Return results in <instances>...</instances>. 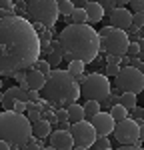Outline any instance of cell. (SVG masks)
Wrapping results in <instances>:
<instances>
[{
    "instance_id": "cell-4",
    "label": "cell",
    "mask_w": 144,
    "mask_h": 150,
    "mask_svg": "<svg viewBox=\"0 0 144 150\" xmlns=\"http://www.w3.org/2000/svg\"><path fill=\"white\" fill-rule=\"evenodd\" d=\"M34 128L30 118L24 112L16 110H4L0 112V138L8 140L14 148H20L32 138Z\"/></svg>"
},
{
    "instance_id": "cell-10",
    "label": "cell",
    "mask_w": 144,
    "mask_h": 150,
    "mask_svg": "<svg viewBox=\"0 0 144 150\" xmlns=\"http://www.w3.org/2000/svg\"><path fill=\"white\" fill-rule=\"evenodd\" d=\"M114 138L118 140L120 144H136L140 142V124L132 118H124L118 120L114 126Z\"/></svg>"
},
{
    "instance_id": "cell-8",
    "label": "cell",
    "mask_w": 144,
    "mask_h": 150,
    "mask_svg": "<svg viewBox=\"0 0 144 150\" xmlns=\"http://www.w3.org/2000/svg\"><path fill=\"white\" fill-rule=\"evenodd\" d=\"M100 36L106 40V52L108 54H118V56H124L128 52V32L126 30H120V28H114V26H104L100 30Z\"/></svg>"
},
{
    "instance_id": "cell-29",
    "label": "cell",
    "mask_w": 144,
    "mask_h": 150,
    "mask_svg": "<svg viewBox=\"0 0 144 150\" xmlns=\"http://www.w3.org/2000/svg\"><path fill=\"white\" fill-rule=\"evenodd\" d=\"M120 72V64H112V62H106V76H112L116 78V74Z\"/></svg>"
},
{
    "instance_id": "cell-45",
    "label": "cell",
    "mask_w": 144,
    "mask_h": 150,
    "mask_svg": "<svg viewBox=\"0 0 144 150\" xmlns=\"http://www.w3.org/2000/svg\"><path fill=\"white\" fill-rule=\"evenodd\" d=\"M88 2H90V0H78V6H86Z\"/></svg>"
},
{
    "instance_id": "cell-19",
    "label": "cell",
    "mask_w": 144,
    "mask_h": 150,
    "mask_svg": "<svg viewBox=\"0 0 144 150\" xmlns=\"http://www.w3.org/2000/svg\"><path fill=\"white\" fill-rule=\"evenodd\" d=\"M82 106H84V114H86V120H92V116H96L98 112H100V108H102V104L98 102V100H86Z\"/></svg>"
},
{
    "instance_id": "cell-15",
    "label": "cell",
    "mask_w": 144,
    "mask_h": 150,
    "mask_svg": "<svg viewBox=\"0 0 144 150\" xmlns=\"http://www.w3.org/2000/svg\"><path fill=\"white\" fill-rule=\"evenodd\" d=\"M26 80L30 84V90H42L46 84V74L40 72L38 68H28L26 70Z\"/></svg>"
},
{
    "instance_id": "cell-41",
    "label": "cell",
    "mask_w": 144,
    "mask_h": 150,
    "mask_svg": "<svg viewBox=\"0 0 144 150\" xmlns=\"http://www.w3.org/2000/svg\"><path fill=\"white\" fill-rule=\"evenodd\" d=\"M140 62H142L140 56H130V66H136V68H138V66H140Z\"/></svg>"
},
{
    "instance_id": "cell-44",
    "label": "cell",
    "mask_w": 144,
    "mask_h": 150,
    "mask_svg": "<svg viewBox=\"0 0 144 150\" xmlns=\"http://www.w3.org/2000/svg\"><path fill=\"white\" fill-rule=\"evenodd\" d=\"M140 140H142V142H144V122H142V124H140Z\"/></svg>"
},
{
    "instance_id": "cell-38",
    "label": "cell",
    "mask_w": 144,
    "mask_h": 150,
    "mask_svg": "<svg viewBox=\"0 0 144 150\" xmlns=\"http://www.w3.org/2000/svg\"><path fill=\"white\" fill-rule=\"evenodd\" d=\"M130 114L136 116V118H142V116H144V108H140V106H132V108H130Z\"/></svg>"
},
{
    "instance_id": "cell-3",
    "label": "cell",
    "mask_w": 144,
    "mask_h": 150,
    "mask_svg": "<svg viewBox=\"0 0 144 150\" xmlns=\"http://www.w3.org/2000/svg\"><path fill=\"white\" fill-rule=\"evenodd\" d=\"M44 96L50 100L52 108H68L80 98V84L76 82V76L68 70L52 68L50 74H46V84H44Z\"/></svg>"
},
{
    "instance_id": "cell-6",
    "label": "cell",
    "mask_w": 144,
    "mask_h": 150,
    "mask_svg": "<svg viewBox=\"0 0 144 150\" xmlns=\"http://www.w3.org/2000/svg\"><path fill=\"white\" fill-rule=\"evenodd\" d=\"M80 88H82L84 100H98V102L106 100L108 96H110V92H112L108 76L106 74H98V72L88 74L86 82H84Z\"/></svg>"
},
{
    "instance_id": "cell-9",
    "label": "cell",
    "mask_w": 144,
    "mask_h": 150,
    "mask_svg": "<svg viewBox=\"0 0 144 150\" xmlns=\"http://www.w3.org/2000/svg\"><path fill=\"white\" fill-rule=\"evenodd\" d=\"M70 132H72V136H74V148L76 150L92 148L96 136H98L94 124L90 120H86V118L80 120V122H74L70 126Z\"/></svg>"
},
{
    "instance_id": "cell-42",
    "label": "cell",
    "mask_w": 144,
    "mask_h": 150,
    "mask_svg": "<svg viewBox=\"0 0 144 150\" xmlns=\"http://www.w3.org/2000/svg\"><path fill=\"white\" fill-rule=\"evenodd\" d=\"M86 78H88V74H84V72H82V74H78V76H76V82L82 86L84 82H86Z\"/></svg>"
},
{
    "instance_id": "cell-20",
    "label": "cell",
    "mask_w": 144,
    "mask_h": 150,
    "mask_svg": "<svg viewBox=\"0 0 144 150\" xmlns=\"http://www.w3.org/2000/svg\"><path fill=\"white\" fill-rule=\"evenodd\" d=\"M70 16H72V24H88V14L84 10V6H76Z\"/></svg>"
},
{
    "instance_id": "cell-11",
    "label": "cell",
    "mask_w": 144,
    "mask_h": 150,
    "mask_svg": "<svg viewBox=\"0 0 144 150\" xmlns=\"http://www.w3.org/2000/svg\"><path fill=\"white\" fill-rule=\"evenodd\" d=\"M90 122L94 124L98 136H108V134H112V132H114V126H116V120L112 118L110 112H98L96 116H92Z\"/></svg>"
},
{
    "instance_id": "cell-39",
    "label": "cell",
    "mask_w": 144,
    "mask_h": 150,
    "mask_svg": "<svg viewBox=\"0 0 144 150\" xmlns=\"http://www.w3.org/2000/svg\"><path fill=\"white\" fill-rule=\"evenodd\" d=\"M32 26H34V30L38 32V34H42V32L46 30V26H44L42 22H32Z\"/></svg>"
},
{
    "instance_id": "cell-27",
    "label": "cell",
    "mask_w": 144,
    "mask_h": 150,
    "mask_svg": "<svg viewBox=\"0 0 144 150\" xmlns=\"http://www.w3.org/2000/svg\"><path fill=\"white\" fill-rule=\"evenodd\" d=\"M100 104H102L104 108H108V110H110L114 104H120V96H118V94H112V92H110V96H108L106 100H102Z\"/></svg>"
},
{
    "instance_id": "cell-21",
    "label": "cell",
    "mask_w": 144,
    "mask_h": 150,
    "mask_svg": "<svg viewBox=\"0 0 144 150\" xmlns=\"http://www.w3.org/2000/svg\"><path fill=\"white\" fill-rule=\"evenodd\" d=\"M110 114H112V118L118 122V120H124L130 112H128V108H126V106H122V104H114V106L110 108Z\"/></svg>"
},
{
    "instance_id": "cell-13",
    "label": "cell",
    "mask_w": 144,
    "mask_h": 150,
    "mask_svg": "<svg viewBox=\"0 0 144 150\" xmlns=\"http://www.w3.org/2000/svg\"><path fill=\"white\" fill-rule=\"evenodd\" d=\"M110 24L120 30H128L132 26V12L126 6H116L110 12Z\"/></svg>"
},
{
    "instance_id": "cell-12",
    "label": "cell",
    "mask_w": 144,
    "mask_h": 150,
    "mask_svg": "<svg viewBox=\"0 0 144 150\" xmlns=\"http://www.w3.org/2000/svg\"><path fill=\"white\" fill-rule=\"evenodd\" d=\"M16 100H24V102H28L30 100V90H24L22 86H12L8 88L4 96H2V108L4 110H12V106Z\"/></svg>"
},
{
    "instance_id": "cell-33",
    "label": "cell",
    "mask_w": 144,
    "mask_h": 150,
    "mask_svg": "<svg viewBox=\"0 0 144 150\" xmlns=\"http://www.w3.org/2000/svg\"><path fill=\"white\" fill-rule=\"evenodd\" d=\"M130 6L134 12H144V0H130Z\"/></svg>"
},
{
    "instance_id": "cell-36",
    "label": "cell",
    "mask_w": 144,
    "mask_h": 150,
    "mask_svg": "<svg viewBox=\"0 0 144 150\" xmlns=\"http://www.w3.org/2000/svg\"><path fill=\"white\" fill-rule=\"evenodd\" d=\"M8 76H12V78H16L18 82L26 80V70H14V72H10Z\"/></svg>"
},
{
    "instance_id": "cell-32",
    "label": "cell",
    "mask_w": 144,
    "mask_h": 150,
    "mask_svg": "<svg viewBox=\"0 0 144 150\" xmlns=\"http://www.w3.org/2000/svg\"><path fill=\"white\" fill-rule=\"evenodd\" d=\"M98 2L102 4L104 12H108V14H110V12H112L114 8H116V2H114V0H98Z\"/></svg>"
},
{
    "instance_id": "cell-5",
    "label": "cell",
    "mask_w": 144,
    "mask_h": 150,
    "mask_svg": "<svg viewBox=\"0 0 144 150\" xmlns=\"http://www.w3.org/2000/svg\"><path fill=\"white\" fill-rule=\"evenodd\" d=\"M58 0H30L28 2V18L32 22H42L46 28H54L58 22Z\"/></svg>"
},
{
    "instance_id": "cell-17",
    "label": "cell",
    "mask_w": 144,
    "mask_h": 150,
    "mask_svg": "<svg viewBox=\"0 0 144 150\" xmlns=\"http://www.w3.org/2000/svg\"><path fill=\"white\" fill-rule=\"evenodd\" d=\"M32 128H34V136H38V138H46L48 134H52V124L48 122L46 118H40L38 122H34L32 124Z\"/></svg>"
},
{
    "instance_id": "cell-18",
    "label": "cell",
    "mask_w": 144,
    "mask_h": 150,
    "mask_svg": "<svg viewBox=\"0 0 144 150\" xmlns=\"http://www.w3.org/2000/svg\"><path fill=\"white\" fill-rule=\"evenodd\" d=\"M68 114H70V122L74 124V122H80V120H84L86 118V114H84V106H80L78 102H74L68 106Z\"/></svg>"
},
{
    "instance_id": "cell-43",
    "label": "cell",
    "mask_w": 144,
    "mask_h": 150,
    "mask_svg": "<svg viewBox=\"0 0 144 150\" xmlns=\"http://www.w3.org/2000/svg\"><path fill=\"white\" fill-rule=\"evenodd\" d=\"M116 2V6H128L130 4V0H114Z\"/></svg>"
},
{
    "instance_id": "cell-37",
    "label": "cell",
    "mask_w": 144,
    "mask_h": 150,
    "mask_svg": "<svg viewBox=\"0 0 144 150\" xmlns=\"http://www.w3.org/2000/svg\"><path fill=\"white\" fill-rule=\"evenodd\" d=\"M0 16H2V18H8V16H16V10H14V8H0Z\"/></svg>"
},
{
    "instance_id": "cell-26",
    "label": "cell",
    "mask_w": 144,
    "mask_h": 150,
    "mask_svg": "<svg viewBox=\"0 0 144 150\" xmlns=\"http://www.w3.org/2000/svg\"><path fill=\"white\" fill-rule=\"evenodd\" d=\"M84 64L82 60H72V62H68V72H72L74 76H78V74H82L84 72Z\"/></svg>"
},
{
    "instance_id": "cell-28",
    "label": "cell",
    "mask_w": 144,
    "mask_h": 150,
    "mask_svg": "<svg viewBox=\"0 0 144 150\" xmlns=\"http://www.w3.org/2000/svg\"><path fill=\"white\" fill-rule=\"evenodd\" d=\"M52 52V44L46 38H40V56H48Z\"/></svg>"
},
{
    "instance_id": "cell-16",
    "label": "cell",
    "mask_w": 144,
    "mask_h": 150,
    "mask_svg": "<svg viewBox=\"0 0 144 150\" xmlns=\"http://www.w3.org/2000/svg\"><path fill=\"white\" fill-rule=\"evenodd\" d=\"M84 10H86V14H88V24H96L100 22L102 18H104V8H102V4L98 2V0H90L86 6H84Z\"/></svg>"
},
{
    "instance_id": "cell-46",
    "label": "cell",
    "mask_w": 144,
    "mask_h": 150,
    "mask_svg": "<svg viewBox=\"0 0 144 150\" xmlns=\"http://www.w3.org/2000/svg\"><path fill=\"white\" fill-rule=\"evenodd\" d=\"M138 70H140V72L144 74V62H140V66H138Z\"/></svg>"
},
{
    "instance_id": "cell-1",
    "label": "cell",
    "mask_w": 144,
    "mask_h": 150,
    "mask_svg": "<svg viewBox=\"0 0 144 150\" xmlns=\"http://www.w3.org/2000/svg\"><path fill=\"white\" fill-rule=\"evenodd\" d=\"M40 58V34L32 22L22 16L0 18V70H28Z\"/></svg>"
},
{
    "instance_id": "cell-2",
    "label": "cell",
    "mask_w": 144,
    "mask_h": 150,
    "mask_svg": "<svg viewBox=\"0 0 144 150\" xmlns=\"http://www.w3.org/2000/svg\"><path fill=\"white\" fill-rule=\"evenodd\" d=\"M58 40L66 54L72 60H82L90 64L98 58L100 52V32H96L90 24H68L58 34Z\"/></svg>"
},
{
    "instance_id": "cell-34",
    "label": "cell",
    "mask_w": 144,
    "mask_h": 150,
    "mask_svg": "<svg viewBox=\"0 0 144 150\" xmlns=\"http://www.w3.org/2000/svg\"><path fill=\"white\" fill-rule=\"evenodd\" d=\"M126 54H128V56H138V54H140V46H138V42H130Z\"/></svg>"
},
{
    "instance_id": "cell-40",
    "label": "cell",
    "mask_w": 144,
    "mask_h": 150,
    "mask_svg": "<svg viewBox=\"0 0 144 150\" xmlns=\"http://www.w3.org/2000/svg\"><path fill=\"white\" fill-rule=\"evenodd\" d=\"M0 8H14V0H0Z\"/></svg>"
},
{
    "instance_id": "cell-24",
    "label": "cell",
    "mask_w": 144,
    "mask_h": 150,
    "mask_svg": "<svg viewBox=\"0 0 144 150\" xmlns=\"http://www.w3.org/2000/svg\"><path fill=\"white\" fill-rule=\"evenodd\" d=\"M32 68H38L40 72H44V74H50V72H52V64L48 62L46 58L40 56V58H38V60L34 62V66H32Z\"/></svg>"
},
{
    "instance_id": "cell-22",
    "label": "cell",
    "mask_w": 144,
    "mask_h": 150,
    "mask_svg": "<svg viewBox=\"0 0 144 150\" xmlns=\"http://www.w3.org/2000/svg\"><path fill=\"white\" fill-rule=\"evenodd\" d=\"M76 8V4L72 0H58V10H60V16H70L72 12Z\"/></svg>"
},
{
    "instance_id": "cell-48",
    "label": "cell",
    "mask_w": 144,
    "mask_h": 150,
    "mask_svg": "<svg viewBox=\"0 0 144 150\" xmlns=\"http://www.w3.org/2000/svg\"><path fill=\"white\" fill-rule=\"evenodd\" d=\"M24 2H30V0H24Z\"/></svg>"
},
{
    "instance_id": "cell-25",
    "label": "cell",
    "mask_w": 144,
    "mask_h": 150,
    "mask_svg": "<svg viewBox=\"0 0 144 150\" xmlns=\"http://www.w3.org/2000/svg\"><path fill=\"white\" fill-rule=\"evenodd\" d=\"M96 150H110L112 148V144H110V140H108V136H96L94 144H92Z\"/></svg>"
},
{
    "instance_id": "cell-7",
    "label": "cell",
    "mask_w": 144,
    "mask_h": 150,
    "mask_svg": "<svg viewBox=\"0 0 144 150\" xmlns=\"http://www.w3.org/2000/svg\"><path fill=\"white\" fill-rule=\"evenodd\" d=\"M114 82H116V86L122 92L140 94L144 90V74L136 66H124V68H120Z\"/></svg>"
},
{
    "instance_id": "cell-23",
    "label": "cell",
    "mask_w": 144,
    "mask_h": 150,
    "mask_svg": "<svg viewBox=\"0 0 144 150\" xmlns=\"http://www.w3.org/2000/svg\"><path fill=\"white\" fill-rule=\"evenodd\" d=\"M136 100H138V94H134V92H122V96H120V104L126 106L128 110L132 106H136Z\"/></svg>"
},
{
    "instance_id": "cell-14",
    "label": "cell",
    "mask_w": 144,
    "mask_h": 150,
    "mask_svg": "<svg viewBox=\"0 0 144 150\" xmlns=\"http://www.w3.org/2000/svg\"><path fill=\"white\" fill-rule=\"evenodd\" d=\"M50 146L54 150H70L74 148V136L70 130H54L50 134Z\"/></svg>"
},
{
    "instance_id": "cell-31",
    "label": "cell",
    "mask_w": 144,
    "mask_h": 150,
    "mask_svg": "<svg viewBox=\"0 0 144 150\" xmlns=\"http://www.w3.org/2000/svg\"><path fill=\"white\" fill-rule=\"evenodd\" d=\"M132 24L138 26V28H142L144 26V12H134L132 14Z\"/></svg>"
},
{
    "instance_id": "cell-35",
    "label": "cell",
    "mask_w": 144,
    "mask_h": 150,
    "mask_svg": "<svg viewBox=\"0 0 144 150\" xmlns=\"http://www.w3.org/2000/svg\"><path fill=\"white\" fill-rule=\"evenodd\" d=\"M56 116H58V120H60V122H64V120H70L68 108H58V110H56Z\"/></svg>"
},
{
    "instance_id": "cell-30",
    "label": "cell",
    "mask_w": 144,
    "mask_h": 150,
    "mask_svg": "<svg viewBox=\"0 0 144 150\" xmlns=\"http://www.w3.org/2000/svg\"><path fill=\"white\" fill-rule=\"evenodd\" d=\"M46 60L50 62V64H52V68H56V66H58V64L62 62V60H64V58L60 56V54H56V52H50V54L46 56Z\"/></svg>"
},
{
    "instance_id": "cell-47",
    "label": "cell",
    "mask_w": 144,
    "mask_h": 150,
    "mask_svg": "<svg viewBox=\"0 0 144 150\" xmlns=\"http://www.w3.org/2000/svg\"><path fill=\"white\" fill-rule=\"evenodd\" d=\"M138 56H140V60L144 62V50H140V54H138Z\"/></svg>"
}]
</instances>
